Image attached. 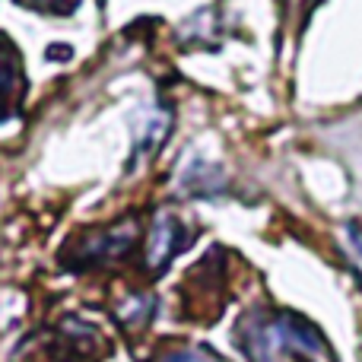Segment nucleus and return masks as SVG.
<instances>
[{"instance_id": "1", "label": "nucleus", "mask_w": 362, "mask_h": 362, "mask_svg": "<svg viewBox=\"0 0 362 362\" xmlns=\"http://www.w3.org/2000/svg\"><path fill=\"white\" fill-rule=\"evenodd\" d=\"M185 242H187L185 226H181L172 213H159L150 229V238H146V267H150L153 274H163L165 264L185 248Z\"/></svg>"}, {"instance_id": "2", "label": "nucleus", "mask_w": 362, "mask_h": 362, "mask_svg": "<svg viewBox=\"0 0 362 362\" xmlns=\"http://www.w3.org/2000/svg\"><path fill=\"white\" fill-rule=\"evenodd\" d=\"M134 235H137V226L134 223H124V229H115V232H105V235H95L93 245H86V264H102L108 257H118L124 255L127 248L134 245Z\"/></svg>"}, {"instance_id": "4", "label": "nucleus", "mask_w": 362, "mask_h": 362, "mask_svg": "<svg viewBox=\"0 0 362 362\" xmlns=\"http://www.w3.org/2000/svg\"><path fill=\"white\" fill-rule=\"evenodd\" d=\"M19 80V64L10 51H0V95H10Z\"/></svg>"}, {"instance_id": "3", "label": "nucleus", "mask_w": 362, "mask_h": 362, "mask_svg": "<svg viewBox=\"0 0 362 362\" xmlns=\"http://www.w3.org/2000/svg\"><path fill=\"white\" fill-rule=\"evenodd\" d=\"M156 362H226V359L216 356L210 346H185V350L163 353Z\"/></svg>"}]
</instances>
